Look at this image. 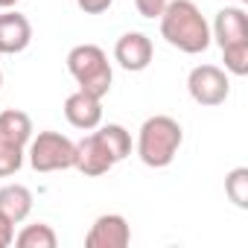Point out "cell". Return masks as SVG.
<instances>
[{
	"mask_svg": "<svg viewBox=\"0 0 248 248\" xmlns=\"http://www.w3.org/2000/svg\"><path fill=\"white\" fill-rule=\"evenodd\" d=\"M161 18V35L167 38V44H172L175 50L187 53V56H199L210 47V24L204 21L202 9L193 0H167Z\"/></svg>",
	"mask_w": 248,
	"mask_h": 248,
	"instance_id": "6da1fadb",
	"label": "cell"
},
{
	"mask_svg": "<svg viewBox=\"0 0 248 248\" xmlns=\"http://www.w3.org/2000/svg\"><path fill=\"white\" fill-rule=\"evenodd\" d=\"M181 140H184V132L178 126V120H172L167 114H155L140 126L138 155H140V161L146 167L164 170V167H170L175 161V155L181 149Z\"/></svg>",
	"mask_w": 248,
	"mask_h": 248,
	"instance_id": "7a4b0ae2",
	"label": "cell"
},
{
	"mask_svg": "<svg viewBox=\"0 0 248 248\" xmlns=\"http://www.w3.org/2000/svg\"><path fill=\"white\" fill-rule=\"evenodd\" d=\"M67 70L76 79L79 91L102 99L111 91V64L102 47L96 44H79L67 53Z\"/></svg>",
	"mask_w": 248,
	"mask_h": 248,
	"instance_id": "3957f363",
	"label": "cell"
},
{
	"mask_svg": "<svg viewBox=\"0 0 248 248\" xmlns=\"http://www.w3.org/2000/svg\"><path fill=\"white\" fill-rule=\"evenodd\" d=\"M30 164L35 172H59L76 164V143L59 132H38L30 140Z\"/></svg>",
	"mask_w": 248,
	"mask_h": 248,
	"instance_id": "277c9868",
	"label": "cell"
},
{
	"mask_svg": "<svg viewBox=\"0 0 248 248\" xmlns=\"http://www.w3.org/2000/svg\"><path fill=\"white\" fill-rule=\"evenodd\" d=\"M187 91L190 96L199 102V105H222L231 93V82H228V73L216 64H199L190 70L187 76Z\"/></svg>",
	"mask_w": 248,
	"mask_h": 248,
	"instance_id": "5b68a950",
	"label": "cell"
},
{
	"mask_svg": "<svg viewBox=\"0 0 248 248\" xmlns=\"http://www.w3.org/2000/svg\"><path fill=\"white\" fill-rule=\"evenodd\" d=\"M129 242H132V228L126 216L120 213H102L85 236L88 248H126Z\"/></svg>",
	"mask_w": 248,
	"mask_h": 248,
	"instance_id": "8992f818",
	"label": "cell"
},
{
	"mask_svg": "<svg viewBox=\"0 0 248 248\" xmlns=\"http://www.w3.org/2000/svg\"><path fill=\"white\" fill-rule=\"evenodd\" d=\"M152 56H155V47L149 41V35L143 32H126L117 38V47H114V59L120 62L123 70H132V73H140L152 64Z\"/></svg>",
	"mask_w": 248,
	"mask_h": 248,
	"instance_id": "52a82bcc",
	"label": "cell"
},
{
	"mask_svg": "<svg viewBox=\"0 0 248 248\" xmlns=\"http://www.w3.org/2000/svg\"><path fill=\"white\" fill-rule=\"evenodd\" d=\"M117 161H114V155H111V149L105 146V140L99 138V132H93V135H88V138H82L79 143H76V170L79 172H85V175H105L111 167H114Z\"/></svg>",
	"mask_w": 248,
	"mask_h": 248,
	"instance_id": "ba28073f",
	"label": "cell"
},
{
	"mask_svg": "<svg viewBox=\"0 0 248 248\" xmlns=\"http://www.w3.org/2000/svg\"><path fill=\"white\" fill-rule=\"evenodd\" d=\"M210 38H216L219 50L225 47H236V44H248V18L239 6H225L216 12Z\"/></svg>",
	"mask_w": 248,
	"mask_h": 248,
	"instance_id": "9c48e42d",
	"label": "cell"
},
{
	"mask_svg": "<svg viewBox=\"0 0 248 248\" xmlns=\"http://www.w3.org/2000/svg\"><path fill=\"white\" fill-rule=\"evenodd\" d=\"M64 117L73 129H82V132H93L99 123H102V99L85 93V91H76L64 99Z\"/></svg>",
	"mask_w": 248,
	"mask_h": 248,
	"instance_id": "30bf717a",
	"label": "cell"
},
{
	"mask_svg": "<svg viewBox=\"0 0 248 248\" xmlns=\"http://www.w3.org/2000/svg\"><path fill=\"white\" fill-rule=\"evenodd\" d=\"M32 41V24L27 21V15L6 9L0 15V53L15 56L24 53Z\"/></svg>",
	"mask_w": 248,
	"mask_h": 248,
	"instance_id": "8fae6325",
	"label": "cell"
},
{
	"mask_svg": "<svg viewBox=\"0 0 248 248\" xmlns=\"http://www.w3.org/2000/svg\"><path fill=\"white\" fill-rule=\"evenodd\" d=\"M32 140V120L30 114L9 108V111H0V143H9L24 149Z\"/></svg>",
	"mask_w": 248,
	"mask_h": 248,
	"instance_id": "7c38bea8",
	"label": "cell"
},
{
	"mask_svg": "<svg viewBox=\"0 0 248 248\" xmlns=\"http://www.w3.org/2000/svg\"><path fill=\"white\" fill-rule=\"evenodd\" d=\"M0 213H6L15 225H21L32 213V193L24 184H6V187H0Z\"/></svg>",
	"mask_w": 248,
	"mask_h": 248,
	"instance_id": "4fadbf2b",
	"label": "cell"
},
{
	"mask_svg": "<svg viewBox=\"0 0 248 248\" xmlns=\"http://www.w3.org/2000/svg\"><path fill=\"white\" fill-rule=\"evenodd\" d=\"M99 138L105 140V146L111 149V155H114L117 164L126 161V158L132 155V135L123 129V126H117V123H108V126H102V129H99Z\"/></svg>",
	"mask_w": 248,
	"mask_h": 248,
	"instance_id": "5bb4252c",
	"label": "cell"
},
{
	"mask_svg": "<svg viewBox=\"0 0 248 248\" xmlns=\"http://www.w3.org/2000/svg\"><path fill=\"white\" fill-rule=\"evenodd\" d=\"M56 231L44 222L38 225H27L18 236H15V245L18 248H56Z\"/></svg>",
	"mask_w": 248,
	"mask_h": 248,
	"instance_id": "9a60e30c",
	"label": "cell"
},
{
	"mask_svg": "<svg viewBox=\"0 0 248 248\" xmlns=\"http://www.w3.org/2000/svg\"><path fill=\"white\" fill-rule=\"evenodd\" d=\"M225 193H228V199H231L239 210L248 207V170H245V167H236V170L228 172V178H225Z\"/></svg>",
	"mask_w": 248,
	"mask_h": 248,
	"instance_id": "2e32d148",
	"label": "cell"
},
{
	"mask_svg": "<svg viewBox=\"0 0 248 248\" xmlns=\"http://www.w3.org/2000/svg\"><path fill=\"white\" fill-rule=\"evenodd\" d=\"M225 59V70L233 76H245L248 73V44H236V47H225L222 50Z\"/></svg>",
	"mask_w": 248,
	"mask_h": 248,
	"instance_id": "e0dca14e",
	"label": "cell"
},
{
	"mask_svg": "<svg viewBox=\"0 0 248 248\" xmlns=\"http://www.w3.org/2000/svg\"><path fill=\"white\" fill-rule=\"evenodd\" d=\"M24 167V149L0 143V178H9Z\"/></svg>",
	"mask_w": 248,
	"mask_h": 248,
	"instance_id": "ac0fdd59",
	"label": "cell"
},
{
	"mask_svg": "<svg viewBox=\"0 0 248 248\" xmlns=\"http://www.w3.org/2000/svg\"><path fill=\"white\" fill-rule=\"evenodd\" d=\"M135 6L143 18H158L167 6V0H135Z\"/></svg>",
	"mask_w": 248,
	"mask_h": 248,
	"instance_id": "d6986e66",
	"label": "cell"
},
{
	"mask_svg": "<svg viewBox=\"0 0 248 248\" xmlns=\"http://www.w3.org/2000/svg\"><path fill=\"white\" fill-rule=\"evenodd\" d=\"M76 3H79V9H82L85 15H102V12L111 9L114 0H76Z\"/></svg>",
	"mask_w": 248,
	"mask_h": 248,
	"instance_id": "ffe728a7",
	"label": "cell"
},
{
	"mask_svg": "<svg viewBox=\"0 0 248 248\" xmlns=\"http://www.w3.org/2000/svg\"><path fill=\"white\" fill-rule=\"evenodd\" d=\"M12 242H15V222L6 213H0V248H6Z\"/></svg>",
	"mask_w": 248,
	"mask_h": 248,
	"instance_id": "44dd1931",
	"label": "cell"
},
{
	"mask_svg": "<svg viewBox=\"0 0 248 248\" xmlns=\"http://www.w3.org/2000/svg\"><path fill=\"white\" fill-rule=\"evenodd\" d=\"M18 3V0H0V9H12Z\"/></svg>",
	"mask_w": 248,
	"mask_h": 248,
	"instance_id": "7402d4cb",
	"label": "cell"
},
{
	"mask_svg": "<svg viewBox=\"0 0 248 248\" xmlns=\"http://www.w3.org/2000/svg\"><path fill=\"white\" fill-rule=\"evenodd\" d=\"M0 85H3V73H0Z\"/></svg>",
	"mask_w": 248,
	"mask_h": 248,
	"instance_id": "603a6c76",
	"label": "cell"
}]
</instances>
